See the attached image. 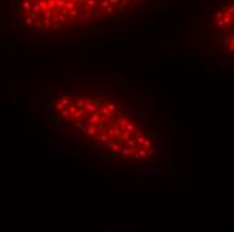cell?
Masks as SVG:
<instances>
[{
  "label": "cell",
  "mask_w": 234,
  "mask_h": 232,
  "mask_svg": "<svg viewBox=\"0 0 234 232\" xmlns=\"http://www.w3.org/2000/svg\"><path fill=\"white\" fill-rule=\"evenodd\" d=\"M155 0H16L18 14L30 26L65 30L108 22Z\"/></svg>",
  "instance_id": "obj_1"
},
{
  "label": "cell",
  "mask_w": 234,
  "mask_h": 232,
  "mask_svg": "<svg viewBox=\"0 0 234 232\" xmlns=\"http://www.w3.org/2000/svg\"><path fill=\"white\" fill-rule=\"evenodd\" d=\"M206 44L234 62V0H218L203 19Z\"/></svg>",
  "instance_id": "obj_2"
}]
</instances>
